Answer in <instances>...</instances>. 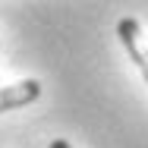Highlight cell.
Returning <instances> with one entry per match:
<instances>
[{
    "label": "cell",
    "instance_id": "obj_1",
    "mask_svg": "<svg viewBox=\"0 0 148 148\" xmlns=\"http://www.w3.org/2000/svg\"><path fill=\"white\" fill-rule=\"evenodd\" d=\"M117 35H120V41H123V47L129 51L132 63L139 66V73L145 76V82H148V41H145V35H142L139 19H132V16L120 19L117 22Z\"/></svg>",
    "mask_w": 148,
    "mask_h": 148
},
{
    "label": "cell",
    "instance_id": "obj_2",
    "mask_svg": "<svg viewBox=\"0 0 148 148\" xmlns=\"http://www.w3.org/2000/svg\"><path fill=\"white\" fill-rule=\"evenodd\" d=\"M38 98H41V82L38 79H22V82H13V85H0V114L13 110V107H25Z\"/></svg>",
    "mask_w": 148,
    "mask_h": 148
},
{
    "label": "cell",
    "instance_id": "obj_3",
    "mask_svg": "<svg viewBox=\"0 0 148 148\" xmlns=\"http://www.w3.org/2000/svg\"><path fill=\"white\" fill-rule=\"evenodd\" d=\"M47 148H73V142H66V139H54Z\"/></svg>",
    "mask_w": 148,
    "mask_h": 148
}]
</instances>
